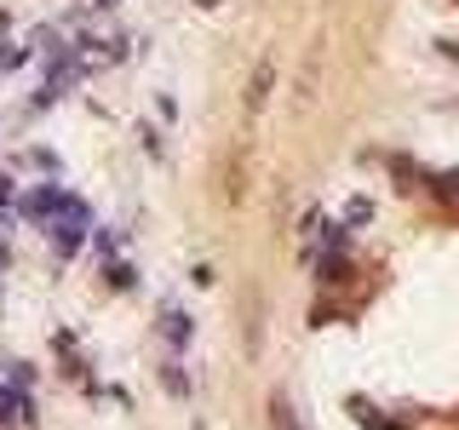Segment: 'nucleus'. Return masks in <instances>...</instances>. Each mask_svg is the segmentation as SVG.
<instances>
[{
    "label": "nucleus",
    "mask_w": 459,
    "mask_h": 430,
    "mask_svg": "<svg viewBox=\"0 0 459 430\" xmlns=\"http://www.w3.org/2000/svg\"><path fill=\"white\" fill-rule=\"evenodd\" d=\"M201 6H212V0H201Z\"/></svg>",
    "instance_id": "f257e3e1"
}]
</instances>
